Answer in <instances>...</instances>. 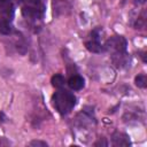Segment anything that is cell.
Returning <instances> with one entry per match:
<instances>
[{
    "label": "cell",
    "instance_id": "6da1fadb",
    "mask_svg": "<svg viewBox=\"0 0 147 147\" xmlns=\"http://www.w3.org/2000/svg\"><path fill=\"white\" fill-rule=\"evenodd\" d=\"M103 48L110 53L111 61L117 68H124L130 63V56L126 52L127 41L123 36H113L106 40Z\"/></svg>",
    "mask_w": 147,
    "mask_h": 147
},
{
    "label": "cell",
    "instance_id": "7a4b0ae2",
    "mask_svg": "<svg viewBox=\"0 0 147 147\" xmlns=\"http://www.w3.org/2000/svg\"><path fill=\"white\" fill-rule=\"evenodd\" d=\"M77 99L74 93L67 91V90H59L55 92L52 96V103L55 110L61 114V115H67L69 114L74 107L76 106Z\"/></svg>",
    "mask_w": 147,
    "mask_h": 147
},
{
    "label": "cell",
    "instance_id": "3957f363",
    "mask_svg": "<svg viewBox=\"0 0 147 147\" xmlns=\"http://www.w3.org/2000/svg\"><path fill=\"white\" fill-rule=\"evenodd\" d=\"M23 3L22 13L23 16L31 23L37 24L44 18L45 2L44 0H21Z\"/></svg>",
    "mask_w": 147,
    "mask_h": 147
},
{
    "label": "cell",
    "instance_id": "277c9868",
    "mask_svg": "<svg viewBox=\"0 0 147 147\" xmlns=\"http://www.w3.org/2000/svg\"><path fill=\"white\" fill-rule=\"evenodd\" d=\"M100 28H95L90 36V39L85 41V47L87 48V51L92 52V53H100L103 47L100 42Z\"/></svg>",
    "mask_w": 147,
    "mask_h": 147
},
{
    "label": "cell",
    "instance_id": "5b68a950",
    "mask_svg": "<svg viewBox=\"0 0 147 147\" xmlns=\"http://www.w3.org/2000/svg\"><path fill=\"white\" fill-rule=\"evenodd\" d=\"M53 7L55 15H67L72 8V0H53Z\"/></svg>",
    "mask_w": 147,
    "mask_h": 147
},
{
    "label": "cell",
    "instance_id": "8992f818",
    "mask_svg": "<svg viewBox=\"0 0 147 147\" xmlns=\"http://www.w3.org/2000/svg\"><path fill=\"white\" fill-rule=\"evenodd\" d=\"M111 141H113V145L114 146H119V147H126V146H130L131 145V141H130V138L127 134H125L124 132H121V131H115L111 136Z\"/></svg>",
    "mask_w": 147,
    "mask_h": 147
},
{
    "label": "cell",
    "instance_id": "52a82bcc",
    "mask_svg": "<svg viewBox=\"0 0 147 147\" xmlns=\"http://www.w3.org/2000/svg\"><path fill=\"white\" fill-rule=\"evenodd\" d=\"M123 121L125 122V123H129V124H131V123H133V122H139V121H141V122H144L145 121V115H144V111H137V110H126L125 111V114H124V116H123Z\"/></svg>",
    "mask_w": 147,
    "mask_h": 147
},
{
    "label": "cell",
    "instance_id": "ba28073f",
    "mask_svg": "<svg viewBox=\"0 0 147 147\" xmlns=\"http://www.w3.org/2000/svg\"><path fill=\"white\" fill-rule=\"evenodd\" d=\"M84 85H85V80H84V78H83L82 76H79V75H74V76H71V77L68 79V86H69L71 90H74V91H79V90H82V88L84 87Z\"/></svg>",
    "mask_w": 147,
    "mask_h": 147
},
{
    "label": "cell",
    "instance_id": "9c48e42d",
    "mask_svg": "<svg viewBox=\"0 0 147 147\" xmlns=\"http://www.w3.org/2000/svg\"><path fill=\"white\" fill-rule=\"evenodd\" d=\"M11 31H13V26L10 24V21L6 18H0V33L5 36H9Z\"/></svg>",
    "mask_w": 147,
    "mask_h": 147
},
{
    "label": "cell",
    "instance_id": "30bf717a",
    "mask_svg": "<svg viewBox=\"0 0 147 147\" xmlns=\"http://www.w3.org/2000/svg\"><path fill=\"white\" fill-rule=\"evenodd\" d=\"M146 23H147V15H146V10L144 9L136 18V23L133 24V26L136 29H144L146 26Z\"/></svg>",
    "mask_w": 147,
    "mask_h": 147
},
{
    "label": "cell",
    "instance_id": "8fae6325",
    "mask_svg": "<svg viewBox=\"0 0 147 147\" xmlns=\"http://www.w3.org/2000/svg\"><path fill=\"white\" fill-rule=\"evenodd\" d=\"M51 83H52V85H53L54 87H56V88H62V87L64 86V84H65V78H64L63 75L56 74V75H54V76L52 77Z\"/></svg>",
    "mask_w": 147,
    "mask_h": 147
},
{
    "label": "cell",
    "instance_id": "7c38bea8",
    "mask_svg": "<svg viewBox=\"0 0 147 147\" xmlns=\"http://www.w3.org/2000/svg\"><path fill=\"white\" fill-rule=\"evenodd\" d=\"M134 83H136V85H137L138 87H140V88H146V86H147V77H146V75H145V74H140V75L136 76Z\"/></svg>",
    "mask_w": 147,
    "mask_h": 147
},
{
    "label": "cell",
    "instance_id": "4fadbf2b",
    "mask_svg": "<svg viewBox=\"0 0 147 147\" xmlns=\"http://www.w3.org/2000/svg\"><path fill=\"white\" fill-rule=\"evenodd\" d=\"M29 145L30 146H34V147H47V142L41 141V140H32Z\"/></svg>",
    "mask_w": 147,
    "mask_h": 147
},
{
    "label": "cell",
    "instance_id": "5bb4252c",
    "mask_svg": "<svg viewBox=\"0 0 147 147\" xmlns=\"http://www.w3.org/2000/svg\"><path fill=\"white\" fill-rule=\"evenodd\" d=\"M108 144H107V141L105 140V138H102V139H99V141H96L95 144H94V146H107Z\"/></svg>",
    "mask_w": 147,
    "mask_h": 147
},
{
    "label": "cell",
    "instance_id": "9a60e30c",
    "mask_svg": "<svg viewBox=\"0 0 147 147\" xmlns=\"http://www.w3.org/2000/svg\"><path fill=\"white\" fill-rule=\"evenodd\" d=\"M134 2H136L137 5H142V3L146 2V0H134Z\"/></svg>",
    "mask_w": 147,
    "mask_h": 147
}]
</instances>
